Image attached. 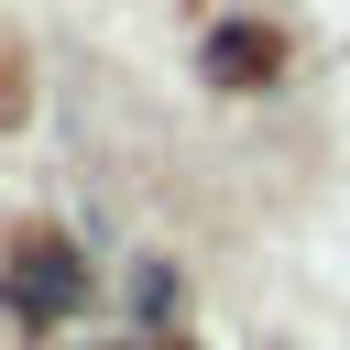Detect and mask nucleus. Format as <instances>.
<instances>
[{
    "instance_id": "f257e3e1",
    "label": "nucleus",
    "mask_w": 350,
    "mask_h": 350,
    "mask_svg": "<svg viewBox=\"0 0 350 350\" xmlns=\"http://www.w3.org/2000/svg\"><path fill=\"white\" fill-rule=\"evenodd\" d=\"M0 295H11V317L55 328V317H77V306H88V262H77L66 241H22V252L0 262Z\"/></svg>"
},
{
    "instance_id": "f03ea898",
    "label": "nucleus",
    "mask_w": 350,
    "mask_h": 350,
    "mask_svg": "<svg viewBox=\"0 0 350 350\" xmlns=\"http://www.w3.org/2000/svg\"><path fill=\"white\" fill-rule=\"evenodd\" d=\"M252 66H273V44H262V33H241V22H230V33H219V44H208V77H252Z\"/></svg>"
}]
</instances>
